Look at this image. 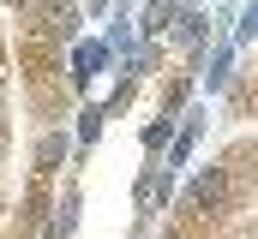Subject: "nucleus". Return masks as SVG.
<instances>
[{
    "label": "nucleus",
    "mask_w": 258,
    "mask_h": 239,
    "mask_svg": "<svg viewBox=\"0 0 258 239\" xmlns=\"http://www.w3.org/2000/svg\"><path fill=\"white\" fill-rule=\"evenodd\" d=\"M222 203H228V174H222V168L198 174V185H192V209H222Z\"/></svg>",
    "instance_id": "1"
}]
</instances>
